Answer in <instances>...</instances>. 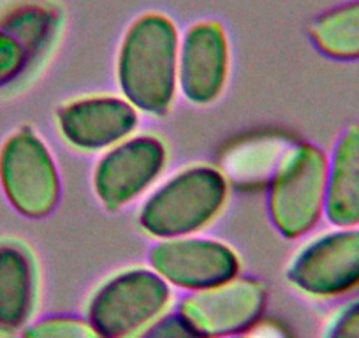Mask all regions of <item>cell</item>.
<instances>
[{
    "mask_svg": "<svg viewBox=\"0 0 359 338\" xmlns=\"http://www.w3.org/2000/svg\"><path fill=\"white\" fill-rule=\"evenodd\" d=\"M320 338H359V292L327 317Z\"/></svg>",
    "mask_w": 359,
    "mask_h": 338,
    "instance_id": "obj_18",
    "label": "cell"
},
{
    "mask_svg": "<svg viewBox=\"0 0 359 338\" xmlns=\"http://www.w3.org/2000/svg\"><path fill=\"white\" fill-rule=\"evenodd\" d=\"M55 123L74 150L104 154L136 133L140 111L122 95H85L58 106Z\"/></svg>",
    "mask_w": 359,
    "mask_h": 338,
    "instance_id": "obj_11",
    "label": "cell"
},
{
    "mask_svg": "<svg viewBox=\"0 0 359 338\" xmlns=\"http://www.w3.org/2000/svg\"><path fill=\"white\" fill-rule=\"evenodd\" d=\"M134 338H199L198 333L185 320V317L176 309L169 310L164 316L144 327Z\"/></svg>",
    "mask_w": 359,
    "mask_h": 338,
    "instance_id": "obj_19",
    "label": "cell"
},
{
    "mask_svg": "<svg viewBox=\"0 0 359 338\" xmlns=\"http://www.w3.org/2000/svg\"><path fill=\"white\" fill-rule=\"evenodd\" d=\"M285 280L317 302L359 292V226H331L302 245L285 268Z\"/></svg>",
    "mask_w": 359,
    "mask_h": 338,
    "instance_id": "obj_5",
    "label": "cell"
},
{
    "mask_svg": "<svg viewBox=\"0 0 359 338\" xmlns=\"http://www.w3.org/2000/svg\"><path fill=\"white\" fill-rule=\"evenodd\" d=\"M148 264L171 288L185 292L215 288L236 278L241 270L233 247L199 234L155 240L148 250Z\"/></svg>",
    "mask_w": 359,
    "mask_h": 338,
    "instance_id": "obj_9",
    "label": "cell"
},
{
    "mask_svg": "<svg viewBox=\"0 0 359 338\" xmlns=\"http://www.w3.org/2000/svg\"><path fill=\"white\" fill-rule=\"evenodd\" d=\"M324 219L330 226H359V123L345 126L327 154Z\"/></svg>",
    "mask_w": 359,
    "mask_h": 338,
    "instance_id": "obj_13",
    "label": "cell"
},
{
    "mask_svg": "<svg viewBox=\"0 0 359 338\" xmlns=\"http://www.w3.org/2000/svg\"><path fill=\"white\" fill-rule=\"evenodd\" d=\"M168 164V148L155 134H133L106 150L94 168V192L108 212L150 192Z\"/></svg>",
    "mask_w": 359,
    "mask_h": 338,
    "instance_id": "obj_7",
    "label": "cell"
},
{
    "mask_svg": "<svg viewBox=\"0 0 359 338\" xmlns=\"http://www.w3.org/2000/svg\"><path fill=\"white\" fill-rule=\"evenodd\" d=\"M268 305V289L259 278L240 277L215 288L187 292L176 310L199 338H227L259 326Z\"/></svg>",
    "mask_w": 359,
    "mask_h": 338,
    "instance_id": "obj_8",
    "label": "cell"
},
{
    "mask_svg": "<svg viewBox=\"0 0 359 338\" xmlns=\"http://www.w3.org/2000/svg\"><path fill=\"white\" fill-rule=\"evenodd\" d=\"M180 37L176 23L161 11L141 13L123 32L115 76L122 97L140 113L171 111L178 94Z\"/></svg>",
    "mask_w": 359,
    "mask_h": 338,
    "instance_id": "obj_1",
    "label": "cell"
},
{
    "mask_svg": "<svg viewBox=\"0 0 359 338\" xmlns=\"http://www.w3.org/2000/svg\"><path fill=\"white\" fill-rule=\"evenodd\" d=\"M39 278L32 254L15 240L0 241V337H13L34 319Z\"/></svg>",
    "mask_w": 359,
    "mask_h": 338,
    "instance_id": "obj_12",
    "label": "cell"
},
{
    "mask_svg": "<svg viewBox=\"0 0 359 338\" xmlns=\"http://www.w3.org/2000/svg\"><path fill=\"white\" fill-rule=\"evenodd\" d=\"M20 338H104L86 316L79 313H46L34 317Z\"/></svg>",
    "mask_w": 359,
    "mask_h": 338,
    "instance_id": "obj_16",
    "label": "cell"
},
{
    "mask_svg": "<svg viewBox=\"0 0 359 338\" xmlns=\"http://www.w3.org/2000/svg\"><path fill=\"white\" fill-rule=\"evenodd\" d=\"M0 29L22 43L36 65L57 37L60 13L46 0H20L0 13Z\"/></svg>",
    "mask_w": 359,
    "mask_h": 338,
    "instance_id": "obj_15",
    "label": "cell"
},
{
    "mask_svg": "<svg viewBox=\"0 0 359 338\" xmlns=\"http://www.w3.org/2000/svg\"><path fill=\"white\" fill-rule=\"evenodd\" d=\"M231 44L217 20H198L180 37L178 92L194 106L220 99L229 79Z\"/></svg>",
    "mask_w": 359,
    "mask_h": 338,
    "instance_id": "obj_10",
    "label": "cell"
},
{
    "mask_svg": "<svg viewBox=\"0 0 359 338\" xmlns=\"http://www.w3.org/2000/svg\"><path fill=\"white\" fill-rule=\"evenodd\" d=\"M0 189L9 205L39 220L57 210L62 180L46 141L30 126L13 130L0 147Z\"/></svg>",
    "mask_w": 359,
    "mask_h": 338,
    "instance_id": "obj_6",
    "label": "cell"
},
{
    "mask_svg": "<svg viewBox=\"0 0 359 338\" xmlns=\"http://www.w3.org/2000/svg\"><path fill=\"white\" fill-rule=\"evenodd\" d=\"M227 198L229 184L220 169L187 165L148 192L137 224L154 240L192 236L222 213Z\"/></svg>",
    "mask_w": 359,
    "mask_h": 338,
    "instance_id": "obj_2",
    "label": "cell"
},
{
    "mask_svg": "<svg viewBox=\"0 0 359 338\" xmlns=\"http://www.w3.org/2000/svg\"><path fill=\"white\" fill-rule=\"evenodd\" d=\"M32 67V60L22 43L0 29V90L20 81Z\"/></svg>",
    "mask_w": 359,
    "mask_h": 338,
    "instance_id": "obj_17",
    "label": "cell"
},
{
    "mask_svg": "<svg viewBox=\"0 0 359 338\" xmlns=\"http://www.w3.org/2000/svg\"><path fill=\"white\" fill-rule=\"evenodd\" d=\"M227 338H280L277 333H269V331H261L257 327L254 330L247 331V333H241V334H234V337H227Z\"/></svg>",
    "mask_w": 359,
    "mask_h": 338,
    "instance_id": "obj_20",
    "label": "cell"
},
{
    "mask_svg": "<svg viewBox=\"0 0 359 338\" xmlns=\"http://www.w3.org/2000/svg\"><path fill=\"white\" fill-rule=\"evenodd\" d=\"M327 154L310 141L285 147L268 178L266 212L285 240L312 233L326 212Z\"/></svg>",
    "mask_w": 359,
    "mask_h": 338,
    "instance_id": "obj_3",
    "label": "cell"
},
{
    "mask_svg": "<svg viewBox=\"0 0 359 338\" xmlns=\"http://www.w3.org/2000/svg\"><path fill=\"white\" fill-rule=\"evenodd\" d=\"M306 36L330 60L359 62V0H345L313 16Z\"/></svg>",
    "mask_w": 359,
    "mask_h": 338,
    "instance_id": "obj_14",
    "label": "cell"
},
{
    "mask_svg": "<svg viewBox=\"0 0 359 338\" xmlns=\"http://www.w3.org/2000/svg\"><path fill=\"white\" fill-rule=\"evenodd\" d=\"M172 288L150 266L116 271L95 288L85 316L104 338H134L171 310Z\"/></svg>",
    "mask_w": 359,
    "mask_h": 338,
    "instance_id": "obj_4",
    "label": "cell"
}]
</instances>
